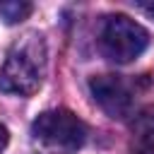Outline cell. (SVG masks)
Wrapping results in <instances>:
<instances>
[{
    "mask_svg": "<svg viewBox=\"0 0 154 154\" xmlns=\"http://www.w3.org/2000/svg\"><path fill=\"white\" fill-rule=\"evenodd\" d=\"M46 75V43L41 34H26L19 38L2 67H0V89L5 94L31 96L41 89Z\"/></svg>",
    "mask_w": 154,
    "mask_h": 154,
    "instance_id": "1",
    "label": "cell"
},
{
    "mask_svg": "<svg viewBox=\"0 0 154 154\" xmlns=\"http://www.w3.org/2000/svg\"><path fill=\"white\" fill-rule=\"evenodd\" d=\"M31 135L41 147L58 154H70L84 144L87 128L72 111L55 108V111L41 113L31 123Z\"/></svg>",
    "mask_w": 154,
    "mask_h": 154,
    "instance_id": "2",
    "label": "cell"
},
{
    "mask_svg": "<svg viewBox=\"0 0 154 154\" xmlns=\"http://www.w3.org/2000/svg\"><path fill=\"white\" fill-rule=\"evenodd\" d=\"M99 46H101V53L111 63L123 65V63H132L135 58H140L147 51L149 34L135 19H130L125 14H113V17H106V22L101 26Z\"/></svg>",
    "mask_w": 154,
    "mask_h": 154,
    "instance_id": "3",
    "label": "cell"
},
{
    "mask_svg": "<svg viewBox=\"0 0 154 154\" xmlns=\"http://www.w3.org/2000/svg\"><path fill=\"white\" fill-rule=\"evenodd\" d=\"M91 99L108 118H125L132 111V91L118 75H96L89 79Z\"/></svg>",
    "mask_w": 154,
    "mask_h": 154,
    "instance_id": "4",
    "label": "cell"
},
{
    "mask_svg": "<svg viewBox=\"0 0 154 154\" xmlns=\"http://www.w3.org/2000/svg\"><path fill=\"white\" fill-rule=\"evenodd\" d=\"M135 135H137L147 147L154 149V106L144 108V111L135 118Z\"/></svg>",
    "mask_w": 154,
    "mask_h": 154,
    "instance_id": "5",
    "label": "cell"
},
{
    "mask_svg": "<svg viewBox=\"0 0 154 154\" xmlns=\"http://www.w3.org/2000/svg\"><path fill=\"white\" fill-rule=\"evenodd\" d=\"M31 5L29 2H0V17L5 24H17L24 17H29Z\"/></svg>",
    "mask_w": 154,
    "mask_h": 154,
    "instance_id": "6",
    "label": "cell"
},
{
    "mask_svg": "<svg viewBox=\"0 0 154 154\" xmlns=\"http://www.w3.org/2000/svg\"><path fill=\"white\" fill-rule=\"evenodd\" d=\"M7 142H10V132H7V128H5L2 123H0V152H5Z\"/></svg>",
    "mask_w": 154,
    "mask_h": 154,
    "instance_id": "7",
    "label": "cell"
},
{
    "mask_svg": "<svg viewBox=\"0 0 154 154\" xmlns=\"http://www.w3.org/2000/svg\"><path fill=\"white\" fill-rule=\"evenodd\" d=\"M137 154H154V149H152V147H147V149H142V152H137Z\"/></svg>",
    "mask_w": 154,
    "mask_h": 154,
    "instance_id": "8",
    "label": "cell"
}]
</instances>
